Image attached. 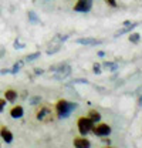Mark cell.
<instances>
[{
  "label": "cell",
  "instance_id": "cell-1",
  "mask_svg": "<svg viewBox=\"0 0 142 148\" xmlns=\"http://www.w3.org/2000/svg\"><path fill=\"white\" fill-rule=\"evenodd\" d=\"M75 108H77V104L71 103V101H67V100H60L57 103V106H55V111H57L58 117H61V118L68 117Z\"/></svg>",
  "mask_w": 142,
  "mask_h": 148
},
{
  "label": "cell",
  "instance_id": "cell-2",
  "mask_svg": "<svg viewBox=\"0 0 142 148\" xmlns=\"http://www.w3.org/2000/svg\"><path fill=\"white\" fill-rule=\"evenodd\" d=\"M50 70H51V71H55V74H54V78H55V80H64V78H67L71 74V67L67 66V64L53 66Z\"/></svg>",
  "mask_w": 142,
  "mask_h": 148
},
{
  "label": "cell",
  "instance_id": "cell-3",
  "mask_svg": "<svg viewBox=\"0 0 142 148\" xmlns=\"http://www.w3.org/2000/svg\"><path fill=\"white\" fill-rule=\"evenodd\" d=\"M37 120H40L41 123H50L53 120V111L47 104H41L40 108L37 111Z\"/></svg>",
  "mask_w": 142,
  "mask_h": 148
},
{
  "label": "cell",
  "instance_id": "cell-4",
  "mask_svg": "<svg viewBox=\"0 0 142 148\" xmlns=\"http://www.w3.org/2000/svg\"><path fill=\"white\" fill-rule=\"evenodd\" d=\"M77 127H78V131H80L81 135H87L94 127V123L89 120L88 117H81L77 121Z\"/></svg>",
  "mask_w": 142,
  "mask_h": 148
},
{
  "label": "cell",
  "instance_id": "cell-5",
  "mask_svg": "<svg viewBox=\"0 0 142 148\" xmlns=\"http://www.w3.org/2000/svg\"><path fill=\"white\" fill-rule=\"evenodd\" d=\"M92 7V0H78L77 4L74 6V12L78 13H88Z\"/></svg>",
  "mask_w": 142,
  "mask_h": 148
},
{
  "label": "cell",
  "instance_id": "cell-6",
  "mask_svg": "<svg viewBox=\"0 0 142 148\" xmlns=\"http://www.w3.org/2000/svg\"><path fill=\"white\" fill-rule=\"evenodd\" d=\"M91 131H92L95 135H98V137H105V135H109L111 127H109L108 124H98V125H94Z\"/></svg>",
  "mask_w": 142,
  "mask_h": 148
},
{
  "label": "cell",
  "instance_id": "cell-7",
  "mask_svg": "<svg viewBox=\"0 0 142 148\" xmlns=\"http://www.w3.org/2000/svg\"><path fill=\"white\" fill-rule=\"evenodd\" d=\"M75 43L83 44V46H97V44H101L102 41L101 40H97L94 37H81V38H77Z\"/></svg>",
  "mask_w": 142,
  "mask_h": 148
},
{
  "label": "cell",
  "instance_id": "cell-8",
  "mask_svg": "<svg viewBox=\"0 0 142 148\" xmlns=\"http://www.w3.org/2000/svg\"><path fill=\"white\" fill-rule=\"evenodd\" d=\"M0 137H1V140H3L6 144H10V143L13 141V134H12V131L9 128H6V127H1V130H0Z\"/></svg>",
  "mask_w": 142,
  "mask_h": 148
},
{
  "label": "cell",
  "instance_id": "cell-9",
  "mask_svg": "<svg viewBox=\"0 0 142 148\" xmlns=\"http://www.w3.org/2000/svg\"><path fill=\"white\" fill-rule=\"evenodd\" d=\"M74 147L75 148H91V143L87 138H75L74 140Z\"/></svg>",
  "mask_w": 142,
  "mask_h": 148
},
{
  "label": "cell",
  "instance_id": "cell-10",
  "mask_svg": "<svg viewBox=\"0 0 142 148\" xmlns=\"http://www.w3.org/2000/svg\"><path fill=\"white\" fill-rule=\"evenodd\" d=\"M23 114H24V110H23V107H21V106H16V107H13V108L10 110V117H12V118H14V120L21 118V117H23Z\"/></svg>",
  "mask_w": 142,
  "mask_h": 148
},
{
  "label": "cell",
  "instance_id": "cell-11",
  "mask_svg": "<svg viewBox=\"0 0 142 148\" xmlns=\"http://www.w3.org/2000/svg\"><path fill=\"white\" fill-rule=\"evenodd\" d=\"M4 100L9 101V103H14L17 100V91L16 90H12V88L6 90L4 91Z\"/></svg>",
  "mask_w": 142,
  "mask_h": 148
},
{
  "label": "cell",
  "instance_id": "cell-12",
  "mask_svg": "<svg viewBox=\"0 0 142 148\" xmlns=\"http://www.w3.org/2000/svg\"><path fill=\"white\" fill-rule=\"evenodd\" d=\"M138 26V23H132V24H128V26H125L122 30H118L117 33H115V37H119V36H122V34H125V33H131L135 27Z\"/></svg>",
  "mask_w": 142,
  "mask_h": 148
},
{
  "label": "cell",
  "instance_id": "cell-13",
  "mask_svg": "<svg viewBox=\"0 0 142 148\" xmlns=\"http://www.w3.org/2000/svg\"><path fill=\"white\" fill-rule=\"evenodd\" d=\"M88 118L95 124V123H98V121L101 120V114H100L97 110H91L88 112Z\"/></svg>",
  "mask_w": 142,
  "mask_h": 148
},
{
  "label": "cell",
  "instance_id": "cell-14",
  "mask_svg": "<svg viewBox=\"0 0 142 148\" xmlns=\"http://www.w3.org/2000/svg\"><path fill=\"white\" fill-rule=\"evenodd\" d=\"M23 66H24V61H23V60H18L17 63H14V64H13V67L10 69V73L16 74L17 71H20V70H21V67H23Z\"/></svg>",
  "mask_w": 142,
  "mask_h": 148
},
{
  "label": "cell",
  "instance_id": "cell-15",
  "mask_svg": "<svg viewBox=\"0 0 142 148\" xmlns=\"http://www.w3.org/2000/svg\"><path fill=\"white\" fill-rule=\"evenodd\" d=\"M102 67H104L105 70H108V71H115V70L118 69V64H117V63H112V61H106V63L102 64Z\"/></svg>",
  "mask_w": 142,
  "mask_h": 148
},
{
  "label": "cell",
  "instance_id": "cell-16",
  "mask_svg": "<svg viewBox=\"0 0 142 148\" xmlns=\"http://www.w3.org/2000/svg\"><path fill=\"white\" fill-rule=\"evenodd\" d=\"M29 18H30V21H31L33 24H38V23H41V20L37 17V14H36L33 10H30V12H29Z\"/></svg>",
  "mask_w": 142,
  "mask_h": 148
},
{
  "label": "cell",
  "instance_id": "cell-17",
  "mask_svg": "<svg viewBox=\"0 0 142 148\" xmlns=\"http://www.w3.org/2000/svg\"><path fill=\"white\" fill-rule=\"evenodd\" d=\"M139 38H141V34H139V33H131V36H129V41H131V43H138V41H139Z\"/></svg>",
  "mask_w": 142,
  "mask_h": 148
},
{
  "label": "cell",
  "instance_id": "cell-18",
  "mask_svg": "<svg viewBox=\"0 0 142 148\" xmlns=\"http://www.w3.org/2000/svg\"><path fill=\"white\" fill-rule=\"evenodd\" d=\"M38 57H40V51H36L33 54L27 56V57H26V61H34V60H37Z\"/></svg>",
  "mask_w": 142,
  "mask_h": 148
},
{
  "label": "cell",
  "instance_id": "cell-19",
  "mask_svg": "<svg viewBox=\"0 0 142 148\" xmlns=\"http://www.w3.org/2000/svg\"><path fill=\"white\" fill-rule=\"evenodd\" d=\"M29 101H30L31 106H36V104H38V103L41 101V97H40V95H36V97H31Z\"/></svg>",
  "mask_w": 142,
  "mask_h": 148
},
{
  "label": "cell",
  "instance_id": "cell-20",
  "mask_svg": "<svg viewBox=\"0 0 142 148\" xmlns=\"http://www.w3.org/2000/svg\"><path fill=\"white\" fill-rule=\"evenodd\" d=\"M92 71L95 74H101V71H102V70H101V64H97V63H95V64L92 66Z\"/></svg>",
  "mask_w": 142,
  "mask_h": 148
},
{
  "label": "cell",
  "instance_id": "cell-21",
  "mask_svg": "<svg viewBox=\"0 0 142 148\" xmlns=\"http://www.w3.org/2000/svg\"><path fill=\"white\" fill-rule=\"evenodd\" d=\"M14 49H24V44H21L18 40H16L14 41Z\"/></svg>",
  "mask_w": 142,
  "mask_h": 148
},
{
  "label": "cell",
  "instance_id": "cell-22",
  "mask_svg": "<svg viewBox=\"0 0 142 148\" xmlns=\"http://www.w3.org/2000/svg\"><path fill=\"white\" fill-rule=\"evenodd\" d=\"M4 107H6V100H3V98H0V112L4 110Z\"/></svg>",
  "mask_w": 142,
  "mask_h": 148
},
{
  "label": "cell",
  "instance_id": "cell-23",
  "mask_svg": "<svg viewBox=\"0 0 142 148\" xmlns=\"http://www.w3.org/2000/svg\"><path fill=\"white\" fill-rule=\"evenodd\" d=\"M106 3L109 4V6H112V7H117V1L115 0H105Z\"/></svg>",
  "mask_w": 142,
  "mask_h": 148
},
{
  "label": "cell",
  "instance_id": "cell-24",
  "mask_svg": "<svg viewBox=\"0 0 142 148\" xmlns=\"http://www.w3.org/2000/svg\"><path fill=\"white\" fill-rule=\"evenodd\" d=\"M3 54H4V49L0 47V57H3Z\"/></svg>",
  "mask_w": 142,
  "mask_h": 148
},
{
  "label": "cell",
  "instance_id": "cell-25",
  "mask_svg": "<svg viewBox=\"0 0 142 148\" xmlns=\"http://www.w3.org/2000/svg\"><path fill=\"white\" fill-rule=\"evenodd\" d=\"M98 56H100V57H104L105 53H104V51H98Z\"/></svg>",
  "mask_w": 142,
  "mask_h": 148
},
{
  "label": "cell",
  "instance_id": "cell-26",
  "mask_svg": "<svg viewBox=\"0 0 142 148\" xmlns=\"http://www.w3.org/2000/svg\"><path fill=\"white\" fill-rule=\"evenodd\" d=\"M41 73H43V70H41V69H40V70H38V69L36 70V74H41Z\"/></svg>",
  "mask_w": 142,
  "mask_h": 148
},
{
  "label": "cell",
  "instance_id": "cell-27",
  "mask_svg": "<svg viewBox=\"0 0 142 148\" xmlns=\"http://www.w3.org/2000/svg\"><path fill=\"white\" fill-rule=\"evenodd\" d=\"M139 106H141V107H142V95H141V97H139Z\"/></svg>",
  "mask_w": 142,
  "mask_h": 148
},
{
  "label": "cell",
  "instance_id": "cell-28",
  "mask_svg": "<svg viewBox=\"0 0 142 148\" xmlns=\"http://www.w3.org/2000/svg\"><path fill=\"white\" fill-rule=\"evenodd\" d=\"M105 148H114V147H105Z\"/></svg>",
  "mask_w": 142,
  "mask_h": 148
}]
</instances>
